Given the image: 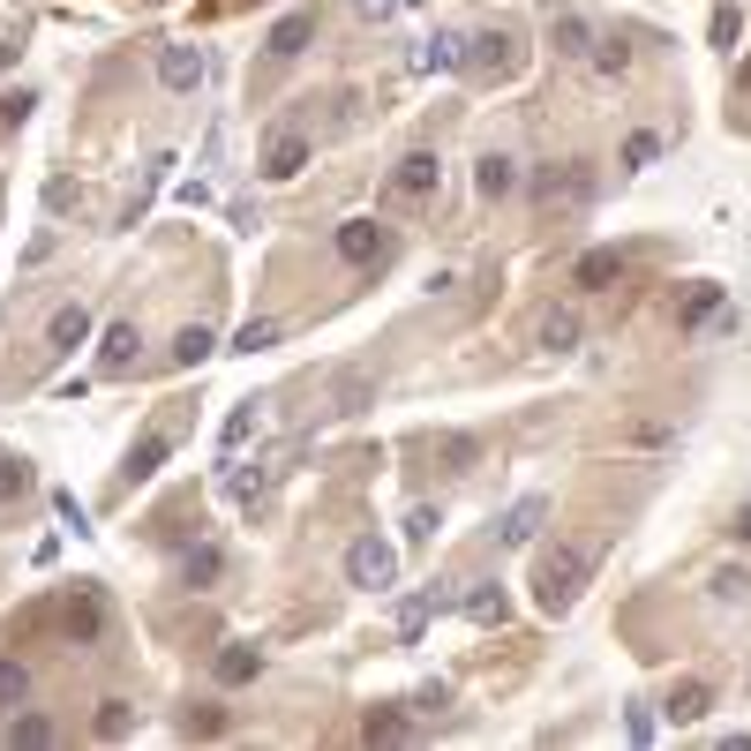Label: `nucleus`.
<instances>
[{"mask_svg":"<svg viewBox=\"0 0 751 751\" xmlns=\"http://www.w3.org/2000/svg\"><path fill=\"white\" fill-rule=\"evenodd\" d=\"M271 338H279V324H271V316H255V324H241V338H233V353H263Z\"/></svg>","mask_w":751,"mask_h":751,"instance_id":"473e14b6","label":"nucleus"},{"mask_svg":"<svg viewBox=\"0 0 751 751\" xmlns=\"http://www.w3.org/2000/svg\"><path fill=\"white\" fill-rule=\"evenodd\" d=\"M166 436H143V444H135V451H128V481H151V474H159V466H166Z\"/></svg>","mask_w":751,"mask_h":751,"instance_id":"aec40b11","label":"nucleus"},{"mask_svg":"<svg viewBox=\"0 0 751 751\" xmlns=\"http://www.w3.org/2000/svg\"><path fill=\"white\" fill-rule=\"evenodd\" d=\"M737 542H751V503H744V511H737Z\"/></svg>","mask_w":751,"mask_h":751,"instance_id":"ea45409f","label":"nucleus"},{"mask_svg":"<svg viewBox=\"0 0 751 751\" xmlns=\"http://www.w3.org/2000/svg\"><path fill=\"white\" fill-rule=\"evenodd\" d=\"M338 255H346V263H383V255H391V233H383L375 218H346V226H338Z\"/></svg>","mask_w":751,"mask_h":751,"instance_id":"20e7f679","label":"nucleus"},{"mask_svg":"<svg viewBox=\"0 0 751 751\" xmlns=\"http://www.w3.org/2000/svg\"><path fill=\"white\" fill-rule=\"evenodd\" d=\"M159 84L166 90H196L204 84V53H196V45H166V53H159Z\"/></svg>","mask_w":751,"mask_h":751,"instance_id":"0eeeda50","label":"nucleus"},{"mask_svg":"<svg viewBox=\"0 0 751 751\" xmlns=\"http://www.w3.org/2000/svg\"><path fill=\"white\" fill-rule=\"evenodd\" d=\"M181 572H188V586H218V572H226V556H218V542H196Z\"/></svg>","mask_w":751,"mask_h":751,"instance_id":"6ab92c4d","label":"nucleus"},{"mask_svg":"<svg viewBox=\"0 0 751 751\" xmlns=\"http://www.w3.org/2000/svg\"><path fill=\"white\" fill-rule=\"evenodd\" d=\"M45 338H53V353H76L90 338V316L84 308H53V324H45Z\"/></svg>","mask_w":751,"mask_h":751,"instance_id":"f8f14e48","label":"nucleus"},{"mask_svg":"<svg viewBox=\"0 0 751 751\" xmlns=\"http://www.w3.org/2000/svg\"><path fill=\"white\" fill-rule=\"evenodd\" d=\"M406 737H414V721H406L399 707H369L361 714V744H406Z\"/></svg>","mask_w":751,"mask_h":751,"instance_id":"9d476101","label":"nucleus"},{"mask_svg":"<svg viewBox=\"0 0 751 751\" xmlns=\"http://www.w3.org/2000/svg\"><path fill=\"white\" fill-rule=\"evenodd\" d=\"M436 526H444V519H436V503H414V511H406V542H436Z\"/></svg>","mask_w":751,"mask_h":751,"instance_id":"2f4dec72","label":"nucleus"},{"mask_svg":"<svg viewBox=\"0 0 751 751\" xmlns=\"http://www.w3.org/2000/svg\"><path fill=\"white\" fill-rule=\"evenodd\" d=\"M654 159H662V135H654V128H639V135L624 143V166H654Z\"/></svg>","mask_w":751,"mask_h":751,"instance_id":"72a5a7b5","label":"nucleus"},{"mask_svg":"<svg viewBox=\"0 0 751 751\" xmlns=\"http://www.w3.org/2000/svg\"><path fill=\"white\" fill-rule=\"evenodd\" d=\"M113 624V609H106V594L98 586H76L68 601H61V631H68V646H98Z\"/></svg>","mask_w":751,"mask_h":751,"instance_id":"f03ea898","label":"nucleus"},{"mask_svg":"<svg viewBox=\"0 0 751 751\" xmlns=\"http://www.w3.org/2000/svg\"><path fill=\"white\" fill-rule=\"evenodd\" d=\"M714 316H721V286H692V301H684V331H707Z\"/></svg>","mask_w":751,"mask_h":751,"instance_id":"4be33fe9","label":"nucleus"},{"mask_svg":"<svg viewBox=\"0 0 751 751\" xmlns=\"http://www.w3.org/2000/svg\"><path fill=\"white\" fill-rule=\"evenodd\" d=\"M459 601H466V617H474V624H503V617H511L503 586H474V594H459Z\"/></svg>","mask_w":751,"mask_h":751,"instance_id":"f3484780","label":"nucleus"},{"mask_svg":"<svg viewBox=\"0 0 751 751\" xmlns=\"http://www.w3.org/2000/svg\"><path fill=\"white\" fill-rule=\"evenodd\" d=\"M617 279H624V255H617V249H586L579 263H572V286H586V293L617 286Z\"/></svg>","mask_w":751,"mask_h":751,"instance_id":"6e6552de","label":"nucleus"},{"mask_svg":"<svg viewBox=\"0 0 751 751\" xmlns=\"http://www.w3.org/2000/svg\"><path fill=\"white\" fill-rule=\"evenodd\" d=\"M53 511H61V519H68L76 534H84V526H90V511H84V503H76V489H61V497H53Z\"/></svg>","mask_w":751,"mask_h":751,"instance_id":"c9c22d12","label":"nucleus"},{"mask_svg":"<svg viewBox=\"0 0 751 751\" xmlns=\"http://www.w3.org/2000/svg\"><path fill=\"white\" fill-rule=\"evenodd\" d=\"M23 489H31V466L15 459V451H0V503H8V497H23Z\"/></svg>","mask_w":751,"mask_h":751,"instance_id":"c756f323","label":"nucleus"},{"mask_svg":"<svg viewBox=\"0 0 751 751\" xmlns=\"http://www.w3.org/2000/svg\"><path fill=\"white\" fill-rule=\"evenodd\" d=\"M210 346H218V338H210L204 324H188V331L173 338V361H181V369H196V361H210Z\"/></svg>","mask_w":751,"mask_h":751,"instance_id":"b1692460","label":"nucleus"},{"mask_svg":"<svg viewBox=\"0 0 751 751\" xmlns=\"http://www.w3.org/2000/svg\"><path fill=\"white\" fill-rule=\"evenodd\" d=\"M308 39H316V15L301 8V15H286V23L271 31V53H279V61H293V53H301V45H308Z\"/></svg>","mask_w":751,"mask_h":751,"instance_id":"dca6fc26","label":"nucleus"},{"mask_svg":"<svg viewBox=\"0 0 751 751\" xmlns=\"http://www.w3.org/2000/svg\"><path fill=\"white\" fill-rule=\"evenodd\" d=\"M707 39L721 45V53H737V39H744V8H737V0H721V8H714V23H707Z\"/></svg>","mask_w":751,"mask_h":751,"instance_id":"a211bd4d","label":"nucleus"},{"mask_svg":"<svg viewBox=\"0 0 751 751\" xmlns=\"http://www.w3.org/2000/svg\"><path fill=\"white\" fill-rule=\"evenodd\" d=\"M128 721H135V714H128V699H106V707H98V737H106V744H121Z\"/></svg>","mask_w":751,"mask_h":751,"instance_id":"c85d7f7f","label":"nucleus"},{"mask_svg":"<svg viewBox=\"0 0 751 751\" xmlns=\"http://www.w3.org/2000/svg\"><path fill=\"white\" fill-rule=\"evenodd\" d=\"M707 594H714V601H744V594H751V572H744V564H721Z\"/></svg>","mask_w":751,"mask_h":751,"instance_id":"bb28decb","label":"nucleus"},{"mask_svg":"<svg viewBox=\"0 0 751 751\" xmlns=\"http://www.w3.org/2000/svg\"><path fill=\"white\" fill-rule=\"evenodd\" d=\"M444 707H451V692H444V684H421V692H414V714H444Z\"/></svg>","mask_w":751,"mask_h":751,"instance_id":"4c0bfd02","label":"nucleus"},{"mask_svg":"<svg viewBox=\"0 0 751 751\" xmlns=\"http://www.w3.org/2000/svg\"><path fill=\"white\" fill-rule=\"evenodd\" d=\"M542 519H548V497H519L511 511H503V526H497V542H511V548H526L534 534H542Z\"/></svg>","mask_w":751,"mask_h":751,"instance_id":"39448f33","label":"nucleus"},{"mask_svg":"<svg viewBox=\"0 0 751 751\" xmlns=\"http://www.w3.org/2000/svg\"><path fill=\"white\" fill-rule=\"evenodd\" d=\"M548 39H556L564 61H586V53H594V23H586V15H548Z\"/></svg>","mask_w":751,"mask_h":751,"instance_id":"9b49d317","label":"nucleus"},{"mask_svg":"<svg viewBox=\"0 0 751 751\" xmlns=\"http://www.w3.org/2000/svg\"><path fill=\"white\" fill-rule=\"evenodd\" d=\"M255 668H263L255 646H241V639H233V646H218V684H249Z\"/></svg>","mask_w":751,"mask_h":751,"instance_id":"2eb2a0df","label":"nucleus"},{"mask_svg":"<svg viewBox=\"0 0 751 751\" xmlns=\"http://www.w3.org/2000/svg\"><path fill=\"white\" fill-rule=\"evenodd\" d=\"M436 151H406L399 159V173H391V196H436Z\"/></svg>","mask_w":751,"mask_h":751,"instance_id":"423d86ee","label":"nucleus"},{"mask_svg":"<svg viewBox=\"0 0 751 751\" xmlns=\"http://www.w3.org/2000/svg\"><path fill=\"white\" fill-rule=\"evenodd\" d=\"M624 729H631V744H654V707H646V699H631Z\"/></svg>","mask_w":751,"mask_h":751,"instance_id":"f704fd0d","label":"nucleus"},{"mask_svg":"<svg viewBox=\"0 0 751 751\" xmlns=\"http://www.w3.org/2000/svg\"><path fill=\"white\" fill-rule=\"evenodd\" d=\"M399 8H406V0H361V15H375V23H383V15H399Z\"/></svg>","mask_w":751,"mask_h":751,"instance_id":"58836bf2","label":"nucleus"},{"mask_svg":"<svg viewBox=\"0 0 751 751\" xmlns=\"http://www.w3.org/2000/svg\"><path fill=\"white\" fill-rule=\"evenodd\" d=\"M346 579L369 586V594H383V586H399V548L375 542V534H361V542L346 548Z\"/></svg>","mask_w":751,"mask_h":751,"instance_id":"7ed1b4c3","label":"nucleus"},{"mask_svg":"<svg viewBox=\"0 0 751 751\" xmlns=\"http://www.w3.org/2000/svg\"><path fill=\"white\" fill-rule=\"evenodd\" d=\"M301 166H308V135H279V143H271V159H263L271 181H293Z\"/></svg>","mask_w":751,"mask_h":751,"instance_id":"4468645a","label":"nucleus"},{"mask_svg":"<svg viewBox=\"0 0 751 751\" xmlns=\"http://www.w3.org/2000/svg\"><path fill=\"white\" fill-rule=\"evenodd\" d=\"M8 744H23V751L53 744V721H45V714H23V721H8Z\"/></svg>","mask_w":751,"mask_h":751,"instance_id":"a878e982","label":"nucleus"},{"mask_svg":"<svg viewBox=\"0 0 751 751\" xmlns=\"http://www.w3.org/2000/svg\"><path fill=\"white\" fill-rule=\"evenodd\" d=\"M511 188H519V166L489 151V159H481V196H511Z\"/></svg>","mask_w":751,"mask_h":751,"instance_id":"393cba45","label":"nucleus"},{"mask_svg":"<svg viewBox=\"0 0 751 751\" xmlns=\"http://www.w3.org/2000/svg\"><path fill=\"white\" fill-rule=\"evenodd\" d=\"M466 45H474V39H459V31H436V39L421 45V76H451V68H466Z\"/></svg>","mask_w":751,"mask_h":751,"instance_id":"1a4fd4ad","label":"nucleus"},{"mask_svg":"<svg viewBox=\"0 0 751 751\" xmlns=\"http://www.w3.org/2000/svg\"><path fill=\"white\" fill-rule=\"evenodd\" d=\"M542 346H548V353H572V346H579V316H572V308H548Z\"/></svg>","mask_w":751,"mask_h":751,"instance_id":"412c9836","label":"nucleus"},{"mask_svg":"<svg viewBox=\"0 0 751 751\" xmlns=\"http://www.w3.org/2000/svg\"><path fill=\"white\" fill-rule=\"evenodd\" d=\"M135 361V324H106V369H128Z\"/></svg>","mask_w":751,"mask_h":751,"instance_id":"cd10ccee","label":"nucleus"},{"mask_svg":"<svg viewBox=\"0 0 751 751\" xmlns=\"http://www.w3.org/2000/svg\"><path fill=\"white\" fill-rule=\"evenodd\" d=\"M714 707V692H707V684H699V676H684V684H676V692H668V721H699V714H707Z\"/></svg>","mask_w":751,"mask_h":751,"instance_id":"ddd939ff","label":"nucleus"},{"mask_svg":"<svg viewBox=\"0 0 751 751\" xmlns=\"http://www.w3.org/2000/svg\"><path fill=\"white\" fill-rule=\"evenodd\" d=\"M594 68H601V76H624V68H631V45L624 39H601V45H594Z\"/></svg>","mask_w":751,"mask_h":751,"instance_id":"7c9ffc66","label":"nucleus"},{"mask_svg":"<svg viewBox=\"0 0 751 751\" xmlns=\"http://www.w3.org/2000/svg\"><path fill=\"white\" fill-rule=\"evenodd\" d=\"M579 586H586V556L579 548H542V556H534V601H542L548 617H564V609H572V601H579Z\"/></svg>","mask_w":751,"mask_h":751,"instance_id":"f257e3e1","label":"nucleus"},{"mask_svg":"<svg viewBox=\"0 0 751 751\" xmlns=\"http://www.w3.org/2000/svg\"><path fill=\"white\" fill-rule=\"evenodd\" d=\"M249 436H255V406H241V414L226 421V451H233V444H249Z\"/></svg>","mask_w":751,"mask_h":751,"instance_id":"e433bc0d","label":"nucleus"},{"mask_svg":"<svg viewBox=\"0 0 751 751\" xmlns=\"http://www.w3.org/2000/svg\"><path fill=\"white\" fill-rule=\"evenodd\" d=\"M23 699H31V668L15 654H0V707H23Z\"/></svg>","mask_w":751,"mask_h":751,"instance_id":"5701e85b","label":"nucleus"}]
</instances>
